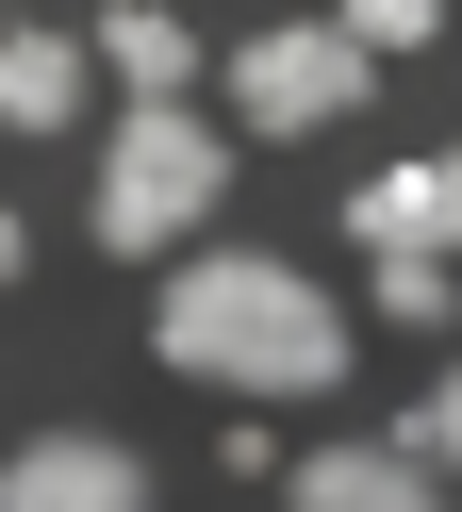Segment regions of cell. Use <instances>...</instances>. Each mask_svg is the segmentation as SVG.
I'll list each match as a JSON object with an SVG mask.
<instances>
[{"label": "cell", "mask_w": 462, "mask_h": 512, "mask_svg": "<svg viewBox=\"0 0 462 512\" xmlns=\"http://www.w3.org/2000/svg\"><path fill=\"white\" fill-rule=\"evenodd\" d=\"M446 298H462L446 248H380V314H396V331H446Z\"/></svg>", "instance_id": "obj_9"}, {"label": "cell", "mask_w": 462, "mask_h": 512, "mask_svg": "<svg viewBox=\"0 0 462 512\" xmlns=\"http://www.w3.org/2000/svg\"><path fill=\"white\" fill-rule=\"evenodd\" d=\"M0 281H17V215H0Z\"/></svg>", "instance_id": "obj_12"}, {"label": "cell", "mask_w": 462, "mask_h": 512, "mask_svg": "<svg viewBox=\"0 0 462 512\" xmlns=\"http://www.w3.org/2000/svg\"><path fill=\"white\" fill-rule=\"evenodd\" d=\"M363 67H380V50H347L330 34V17H281V34H248V116L264 133H330V116H363Z\"/></svg>", "instance_id": "obj_3"}, {"label": "cell", "mask_w": 462, "mask_h": 512, "mask_svg": "<svg viewBox=\"0 0 462 512\" xmlns=\"http://www.w3.org/2000/svg\"><path fill=\"white\" fill-rule=\"evenodd\" d=\"M0 496H17V512H132V496H149V463L99 446V430H33L17 463H0Z\"/></svg>", "instance_id": "obj_4"}, {"label": "cell", "mask_w": 462, "mask_h": 512, "mask_svg": "<svg viewBox=\"0 0 462 512\" xmlns=\"http://www.w3.org/2000/svg\"><path fill=\"white\" fill-rule=\"evenodd\" d=\"M99 50H116V83H132V100H182V67H198L165 0H132V17H99Z\"/></svg>", "instance_id": "obj_8"}, {"label": "cell", "mask_w": 462, "mask_h": 512, "mask_svg": "<svg viewBox=\"0 0 462 512\" xmlns=\"http://www.w3.org/2000/svg\"><path fill=\"white\" fill-rule=\"evenodd\" d=\"M347 232L363 248H462V166H446V149H429V166H380L347 199Z\"/></svg>", "instance_id": "obj_5"}, {"label": "cell", "mask_w": 462, "mask_h": 512, "mask_svg": "<svg viewBox=\"0 0 462 512\" xmlns=\"http://www.w3.org/2000/svg\"><path fill=\"white\" fill-rule=\"evenodd\" d=\"M83 116V50L66 34H0V133H66Z\"/></svg>", "instance_id": "obj_7"}, {"label": "cell", "mask_w": 462, "mask_h": 512, "mask_svg": "<svg viewBox=\"0 0 462 512\" xmlns=\"http://www.w3.org/2000/svg\"><path fill=\"white\" fill-rule=\"evenodd\" d=\"M380 446H396V463H429V479H446V463H462V380H429V397H413V413H396V430H380Z\"/></svg>", "instance_id": "obj_10"}, {"label": "cell", "mask_w": 462, "mask_h": 512, "mask_svg": "<svg viewBox=\"0 0 462 512\" xmlns=\"http://www.w3.org/2000/svg\"><path fill=\"white\" fill-rule=\"evenodd\" d=\"M149 331H165L182 380H231V397H330V380H347V314H330L297 265H264V248L182 265Z\"/></svg>", "instance_id": "obj_1"}, {"label": "cell", "mask_w": 462, "mask_h": 512, "mask_svg": "<svg viewBox=\"0 0 462 512\" xmlns=\"http://www.w3.org/2000/svg\"><path fill=\"white\" fill-rule=\"evenodd\" d=\"M215 199H231V149L198 133L182 100H132L116 149H99V199H83V215H99V248H132V265H149V248H182Z\"/></svg>", "instance_id": "obj_2"}, {"label": "cell", "mask_w": 462, "mask_h": 512, "mask_svg": "<svg viewBox=\"0 0 462 512\" xmlns=\"http://www.w3.org/2000/svg\"><path fill=\"white\" fill-rule=\"evenodd\" d=\"M297 496H314V512H429L446 479L396 463V446H314V463H297Z\"/></svg>", "instance_id": "obj_6"}, {"label": "cell", "mask_w": 462, "mask_h": 512, "mask_svg": "<svg viewBox=\"0 0 462 512\" xmlns=\"http://www.w3.org/2000/svg\"><path fill=\"white\" fill-rule=\"evenodd\" d=\"M330 34H347V50H429V34H446V0H347Z\"/></svg>", "instance_id": "obj_11"}]
</instances>
